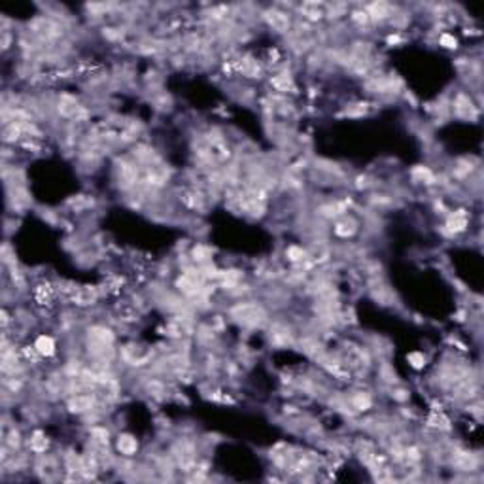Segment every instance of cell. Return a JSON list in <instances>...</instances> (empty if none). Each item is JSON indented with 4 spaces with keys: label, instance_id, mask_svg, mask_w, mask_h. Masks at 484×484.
Instances as JSON below:
<instances>
[{
    "label": "cell",
    "instance_id": "cell-1",
    "mask_svg": "<svg viewBox=\"0 0 484 484\" xmlns=\"http://www.w3.org/2000/svg\"><path fill=\"white\" fill-rule=\"evenodd\" d=\"M233 318L239 320L240 324L250 325V327H259L261 324L267 322V312L259 305L253 303H240L239 306L233 308Z\"/></svg>",
    "mask_w": 484,
    "mask_h": 484
},
{
    "label": "cell",
    "instance_id": "cell-2",
    "mask_svg": "<svg viewBox=\"0 0 484 484\" xmlns=\"http://www.w3.org/2000/svg\"><path fill=\"white\" fill-rule=\"evenodd\" d=\"M265 19L267 23L271 25L276 33H288L290 31V15L286 14V12H282V10H276V8H271V10H267L265 14Z\"/></svg>",
    "mask_w": 484,
    "mask_h": 484
},
{
    "label": "cell",
    "instance_id": "cell-3",
    "mask_svg": "<svg viewBox=\"0 0 484 484\" xmlns=\"http://www.w3.org/2000/svg\"><path fill=\"white\" fill-rule=\"evenodd\" d=\"M95 407V397L89 393H78L68 399V411L76 412V414H86V412L93 411Z\"/></svg>",
    "mask_w": 484,
    "mask_h": 484
},
{
    "label": "cell",
    "instance_id": "cell-4",
    "mask_svg": "<svg viewBox=\"0 0 484 484\" xmlns=\"http://www.w3.org/2000/svg\"><path fill=\"white\" fill-rule=\"evenodd\" d=\"M116 448H118L120 454L131 458L138 452V441H136V437H133L131 433H121L120 437H118V441H116Z\"/></svg>",
    "mask_w": 484,
    "mask_h": 484
},
{
    "label": "cell",
    "instance_id": "cell-5",
    "mask_svg": "<svg viewBox=\"0 0 484 484\" xmlns=\"http://www.w3.org/2000/svg\"><path fill=\"white\" fill-rule=\"evenodd\" d=\"M467 223H469V219H467V214L464 212V210H458V212L450 214L448 216V219H446V227H448V231L450 233H462L467 229Z\"/></svg>",
    "mask_w": 484,
    "mask_h": 484
},
{
    "label": "cell",
    "instance_id": "cell-6",
    "mask_svg": "<svg viewBox=\"0 0 484 484\" xmlns=\"http://www.w3.org/2000/svg\"><path fill=\"white\" fill-rule=\"evenodd\" d=\"M271 340L278 346L292 345V331L284 325H272L271 327Z\"/></svg>",
    "mask_w": 484,
    "mask_h": 484
},
{
    "label": "cell",
    "instance_id": "cell-7",
    "mask_svg": "<svg viewBox=\"0 0 484 484\" xmlns=\"http://www.w3.org/2000/svg\"><path fill=\"white\" fill-rule=\"evenodd\" d=\"M356 231H358V223H356V219L352 218H343L340 221L335 223V235L340 237V239H348Z\"/></svg>",
    "mask_w": 484,
    "mask_h": 484
},
{
    "label": "cell",
    "instance_id": "cell-8",
    "mask_svg": "<svg viewBox=\"0 0 484 484\" xmlns=\"http://www.w3.org/2000/svg\"><path fill=\"white\" fill-rule=\"evenodd\" d=\"M34 348L44 358H51L55 354V340L49 335H40L36 338V343H34Z\"/></svg>",
    "mask_w": 484,
    "mask_h": 484
},
{
    "label": "cell",
    "instance_id": "cell-9",
    "mask_svg": "<svg viewBox=\"0 0 484 484\" xmlns=\"http://www.w3.org/2000/svg\"><path fill=\"white\" fill-rule=\"evenodd\" d=\"M454 106H456L458 116H462V118H475V106H473L469 97L458 95L456 100H454Z\"/></svg>",
    "mask_w": 484,
    "mask_h": 484
},
{
    "label": "cell",
    "instance_id": "cell-10",
    "mask_svg": "<svg viewBox=\"0 0 484 484\" xmlns=\"http://www.w3.org/2000/svg\"><path fill=\"white\" fill-rule=\"evenodd\" d=\"M352 407L356 409V411H369L373 405V399L369 393H365V391H358V393H354L350 399Z\"/></svg>",
    "mask_w": 484,
    "mask_h": 484
},
{
    "label": "cell",
    "instance_id": "cell-11",
    "mask_svg": "<svg viewBox=\"0 0 484 484\" xmlns=\"http://www.w3.org/2000/svg\"><path fill=\"white\" fill-rule=\"evenodd\" d=\"M365 12L369 15V19H384V17L390 15V6L384 4V2H375Z\"/></svg>",
    "mask_w": 484,
    "mask_h": 484
},
{
    "label": "cell",
    "instance_id": "cell-12",
    "mask_svg": "<svg viewBox=\"0 0 484 484\" xmlns=\"http://www.w3.org/2000/svg\"><path fill=\"white\" fill-rule=\"evenodd\" d=\"M95 299H97V293L91 288H80L76 290V295H74V301L78 305H93Z\"/></svg>",
    "mask_w": 484,
    "mask_h": 484
},
{
    "label": "cell",
    "instance_id": "cell-13",
    "mask_svg": "<svg viewBox=\"0 0 484 484\" xmlns=\"http://www.w3.org/2000/svg\"><path fill=\"white\" fill-rule=\"evenodd\" d=\"M301 14L310 21H320L324 17V12H322L316 4H303V6H301Z\"/></svg>",
    "mask_w": 484,
    "mask_h": 484
},
{
    "label": "cell",
    "instance_id": "cell-14",
    "mask_svg": "<svg viewBox=\"0 0 484 484\" xmlns=\"http://www.w3.org/2000/svg\"><path fill=\"white\" fill-rule=\"evenodd\" d=\"M412 176L416 180H420V182H425V184H433V180H435L433 173H431L428 166H416V168L412 170Z\"/></svg>",
    "mask_w": 484,
    "mask_h": 484
},
{
    "label": "cell",
    "instance_id": "cell-15",
    "mask_svg": "<svg viewBox=\"0 0 484 484\" xmlns=\"http://www.w3.org/2000/svg\"><path fill=\"white\" fill-rule=\"evenodd\" d=\"M286 255H288V259L293 261V263H297V261H305L306 259V252L301 248V246H290V248L286 250Z\"/></svg>",
    "mask_w": 484,
    "mask_h": 484
},
{
    "label": "cell",
    "instance_id": "cell-16",
    "mask_svg": "<svg viewBox=\"0 0 484 484\" xmlns=\"http://www.w3.org/2000/svg\"><path fill=\"white\" fill-rule=\"evenodd\" d=\"M46 448H47V439L44 437L42 433H36V435L31 439V450L42 454V452H46Z\"/></svg>",
    "mask_w": 484,
    "mask_h": 484
},
{
    "label": "cell",
    "instance_id": "cell-17",
    "mask_svg": "<svg viewBox=\"0 0 484 484\" xmlns=\"http://www.w3.org/2000/svg\"><path fill=\"white\" fill-rule=\"evenodd\" d=\"M272 86L276 87L278 91H288V89H293L292 78H290V76H286V74H282V76H276V78H272Z\"/></svg>",
    "mask_w": 484,
    "mask_h": 484
},
{
    "label": "cell",
    "instance_id": "cell-18",
    "mask_svg": "<svg viewBox=\"0 0 484 484\" xmlns=\"http://www.w3.org/2000/svg\"><path fill=\"white\" fill-rule=\"evenodd\" d=\"M407 359H409V363H411L414 369H422L425 365V356L422 352H411V354L407 356Z\"/></svg>",
    "mask_w": 484,
    "mask_h": 484
},
{
    "label": "cell",
    "instance_id": "cell-19",
    "mask_svg": "<svg viewBox=\"0 0 484 484\" xmlns=\"http://www.w3.org/2000/svg\"><path fill=\"white\" fill-rule=\"evenodd\" d=\"M193 259L199 261V263H206V261L210 259V250L205 248V246H197V248L193 250Z\"/></svg>",
    "mask_w": 484,
    "mask_h": 484
},
{
    "label": "cell",
    "instance_id": "cell-20",
    "mask_svg": "<svg viewBox=\"0 0 484 484\" xmlns=\"http://www.w3.org/2000/svg\"><path fill=\"white\" fill-rule=\"evenodd\" d=\"M441 46L446 47V49H456L458 40L452 36V34H443V36H441Z\"/></svg>",
    "mask_w": 484,
    "mask_h": 484
},
{
    "label": "cell",
    "instance_id": "cell-21",
    "mask_svg": "<svg viewBox=\"0 0 484 484\" xmlns=\"http://www.w3.org/2000/svg\"><path fill=\"white\" fill-rule=\"evenodd\" d=\"M352 19L356 21V23H359V25H365L367 21H371L369 19V15H367V12H354V15H352Z\"/></svg>",
    "mask_w": 484,
    "mask_h": 484
},
{
    "label": "cell",
    "instance_id": "cell-22",
    "mask_svg": "<svg viewBox=\"0 0 484 484\" xmlns=\"http://www.w3.org/2000/svg\"><path fill=\"white\" fill-rule=\"evenodd\" d=\"M19 443H21V441H19V433H17V431L14 430L12 433H10L8 444H10V448H17V446H19Z\"/></svg>",
    "mask_w": 484,
    "mask_h": 484
}]
</instances>
